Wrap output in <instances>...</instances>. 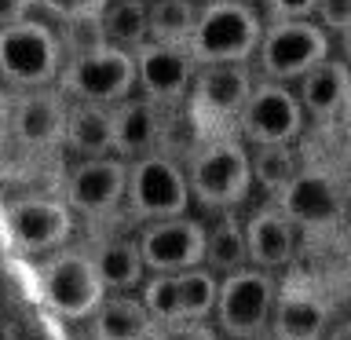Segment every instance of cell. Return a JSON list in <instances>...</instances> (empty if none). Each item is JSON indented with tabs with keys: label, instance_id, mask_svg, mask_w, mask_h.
I'll return each instance as SVG.
<instances>
[{
	"label": "cell",
	"instance_id": "3957f363",
	"mask_svg": "<svg viewBox=\"0 0 351 340\" xmlns=\"http://www.w3.org/2000/svg\"><path fill=\"white\" fill-rule=\"evenodd\" d=\"M333 33H329L322 22L315 19H278L263 26L260 48L252 55V66H256L260 77L267 81H300V77L318 66L322 59H329L333 51Z\"/></svg>",
	"mask_w": 351,
	"mask_h": 340
},
{
	"label": "cell",
	"instance_id": "cb8c5ba5",
	"mask_svg": "<svg viewBox=\"0 0 351 340\" xmlns=\"http://www.w3.org/2000/svg\"><path fill=\"white\" fill-rule=\"evenodd\" d=\"M103 37L114 48L136 51L143 40H150V4L147 0H110L103 8Z\"/></svg>",
	"mask_w": 351,
	"mask_h": 340
},
{
	"label": "cell",
	"instance_id": "2e32d148",
	"mask_svg": "<svg viewBox=\"0 0 351 340\" xmlns=\"http://www.w3.org/2000/svg\"><path fill=\"white\" fill-rule=\"evenodd\" d=\"M274 197H278L282 212L300 227H329L344 212L340 186L333 183V175H326L318 169H300Z\"/></svg>",
	"mask_w": 351,
	"mask_h": 340
},
{
	"label": "cell",
	"instance_id": "9c48e42d",
	"mask_svg": "<svg viewBox=\"0 0 351 340\" xmlns=\"http://www.w3.org/2000/svg\"><path fill=\"white\" fill-rule=\"evenodd\" d=\"M128 212L150 223V219H169L183 216L191 205V183H186V169L172 161L169 154H143V158L128 161Z\"/></svg>",
	"mask_w": 351,
	"mask_h": 340
},
{
	"label": "cell",
	"instance_id": "44dd1931",
	"mask_svg": "<svg viewBox=\"0 0 351 340\" xmlns=\"http://www.w3.org/2000/svg\"><path fill=\"white\" fill-rule=\"evenodd\" d=\"M62 147L73 150L77 158H103V154H114V106L70 99Z\"/></svg>",
	"mask_w": 351,
	"mask_h": 340
},
{
	"label": "cell",
	"instance_id": "f35d334b",
	"mask_svg": "<svg viewBox=\"0 0 351 340\" xmlns=\"http://www.w3.org/2000/svg\"><path fill=\"white\" fill-rule=\"evenodd\" d=\"M147 4H150V0H147Z\"/></svg>",
	"mask_w": 351,
	"mask_h": 340
},
{
	"label": "cell",
	"instance_id": "4dcf8cb0",
	"mask_svg": "<svg viewBox=\"0 0 351 340\" xmlns=\"http://www.w3.org/2000/svg\"><path fill=\"white\" fill-rule=\"evenodd\" d=\"M110 0H37V8H44L48 15L59 22H73V19H99Z\"/></svg>",
	"mask_w": 351,
	"mask_h": 340
},
{
	"label": "cell",
	"instance_id": "f1b7e54d",
	"mask_svg": "<svg viewBox=\"0 0 351 340\" xmlns=\"http://www.w3.org/2000/svg\"><path fill=\"white\" fill-rule=\"evenodd\" d=\"M143 304L154 315V322H176L180 318V278L176 271H150L143 282Z\"/></svg>",
	"mask_w": 351,
	"mask_h": 340
},
{
	"label": "cell",
	"instance_id": "ac0fdd59",
	"mask_svg": "<svg viewBox=\"0 0 351 340\" xmlns=\"http://www.w3.org/2000/svg\"><path fill=\"white\" fill-rule=\"evenodd\" d=\"M351 92V62L340 55V59H322L318 66H311L300 81H296V95L304 103V114L315 121H337L340 110L348 103Z\"/></svg>",
	"mask_w": 351,
	"mask_h": 340
},
{
	"label": "cell",
	"instance_id": "277c9868",
	"mask_svg": "<svg viewBox=\"0 0 351 340\" xmlns=\"http://www.w3.org/2000/svg\"><path fill=\"white\" fill-rule=\"evenodd\" d=\"M62 37L40 19H19L0 26V81L11 88L59 84L62 73Z\"/></svg>",
	"mask_w": 351,
	"mask_h": 340
},
{
	"label": "cell",
	"instance_id": "8d00e7d4",
	"mask_svg": "<svg viewBox=\"0 0 351 340\" xmlns=\"http://www.w3.org/2000/svg\"><path fill=\"white\" fill-rule=\"evenodd\" d=\"M340 128H344L348 132V139H351V92H348V103H344V110H340Z\"/></svg>",
	"mask_w": 351,
	"mask_h": 340
},
{
	"label": "cell",
	"instance_id": "4316f807",
	"mask_svg": "<svg viewBox=\"0 0 351 340\" xmlns=\"http://www.w3.org/2000/svg\"><path fill=\"white\" fill-rule=\"evenodd\" d=\"M180 278V318H197L205 322L208 315H216L219 300V274L205 263H194L186 271H176Z\"/></svg>",
	"mask_w": 351,
	"mask_h": 340
},
{
	"label": "cell",
	"instance_id": "9a60e30c",
	"mask_svg": "<svg viewBox=\"0 0 351 340\" xmlns=\"http://www.w3.org/2000/svg\"><path fill=\"white\" fill-rule=\"evenodd\" d=\"M205 223L194 216H169L150 219L139 230V252L147 271H186L194 263H205Z\"/></svg>",
	"mask_w": 351,
	"mask_h": 340
},
{
	"label": "cell",
	"instance_id": "d6a6232c",
	"mask_svg": "<svg viewBox=\"0 0 351 340\" xmlns=\"http://www.w3.org/2000/svg\"><path fill=\"white\" fill-rule=\"evenodd\" d=\"M315 4L318 0H263L267 22L278 19H315Z\"/></svg>",
	"mask_w": 351,
	"mask_h": 340
},
{
	"label": "cell",
	"instance_id": "7c38bea8",
	"mask_svg": "<svg viewBox=\"0 0 351 340\" xmlns=\"http://www.w3.org/2000/svg\"><path fill=\"white\" fill-rule=\"evenodd\" d=\"M70 99L62 88H19L11 95V139L26 150H51L66 136Z\"/></svg>",
	"mask_w": 351,
	"mask_h": 340
},
{
	"label": "cell",
	"instance_id": "d6986e66",
	"mask_svg": "<svg viewBox=\"0 0 351 340\" xmlns=\"http://www.w3.org/2000/svg\"><path fill=\"white\" fill-rule=\"evenodd\" d=\"M158 103L147 95H128L114 106V154L125 161L154 154L161 143V114Z\"/></svg>",
	"mask_w": 351,
	"mask_h": 340
},
{
	"label": "cell",
	"instance_id": "1f68e13d",
	"mask_svg": "<svg viewBox=\"0 0 351 340\" xmlns=\"http://www.w3.org/2000/svg\"><path fill=\"white\" fill-rule=\"evenodd\" d=\"M315 22H322V26L337 37L340 29L351 26V0H318L315 4Z\"/></svg>",
	"mask_w": 351,
	"mask_h": 340
},
{
	"label": "cell",
	"instance_id": "d4e9b609",
	"mask_svg": "<svg viewBox=\"0 0 351 340\" xmlns=\"http://www.w3.org/2000/svg\"><path fill=\"white\" fill-rule=\"evenodd\" d=\"M205 267H213L219 278L230 271L249 267V241H245V223L234 216H219L205 234Z\"/></svg>",
	"mask_w": 351,
	"mask_h": 340
},
{
	"label": "cell",
	"instance_id": "7402d4cb",
	"mask_svg": "<svg viewBox=\"0 0 351 340\" xmlns=\"http://www.w3.org/2000/svg\"><path fill=\"white\" fill-rule=\"evenodd\" d=\"M158 326L154 315L147 311L143 296L128 293H110L103 296L99 311L92 315V329H95V340H147L150 329Z\"/></svg>",
	"mask_w": 351,
	"mask_h": 340
},
{
	"label": "cell",
	"instance_id": "ba28073f",
	"mask_svg": "<svg viewBox=\"0 0 351 340\" xmlns=\"http://www.w3.org/2000/svg\"><path fill=\"white\" fill-rule=\"evenodd\" d=\"M274 300H278V282L263 267H241L219 278L216 300V326L234 340H256L267 333Z\"/></svg>",
	"mask_w": 351,
	"mask_h": 340
},
{
	"label": "cell",
	"instance_id": "74e56055",
	"mask_svg": "<svg viewBox=\"0 0 351 340\" xmlns=\"http://www.w3.org/2000/svg\"><path fill=\"white\" fill-rule=\"evenodd\" d=\"M337 37H340V55H344V59L351 62V26H348V29H340Z\"/></svg>",
	"mask_w": 351,
	"mask_h": 340
},
{
	"label": "cell",
	"instance_id": "6da1fadb",
	"mask_svg": "<svg viewBox=\"0 0 351 340\" xmlns=\"http://www.w3.org/2000/svg\"><path fill=\"white\" fill-rule=\"evenodd\" d=\"M186 183L191 202L213 212H227L249 197L252 186V161L245 139L234 136H205L186 161Z\"/></svg>",
	"mask_w": 351,
	"mask_h": 340
},
{
	"label": "cell",
	"instance_id": "e575fe53",
	"mask_svg": "<svg viewBox=\"0 0 351 340\" xmlns=\"http://www.w3.org/2000/svg\"><path fill=\"white\" fill-rule=\"evenodd\" d=\"M11 139V95L0 92V150L8 147Z\"/></svg>",
	"mask_w": 351,
	"mask_h": 340
},
{
	"label": "cell",
	"instance_id": "484cf974",
	"mask_svg": "<svg viewBox=\"0 0 351 340\" xmlns=\"http://www.w3.org/2000/svg\"><path fill=\"white\" fill-rule=\"evenodd\" d=\"M197 11H202L197 0H150V40L186 48L197 26Z\"/></svg>",
	"mask_w": 351,
	"mask_h": 340
},
{
	"label": "cell",
	"instance_id": "8992f818",
	"mask_svg": "<svg viewBox=\"0 0 351 340\" xmlns=\"http://www.w3.org/2000/svg\"><path fill=\"white\" fill-rule=\"evenodd\" d=\"M252 70L249 62H205L197 66L191 95H186V106H191V117L197 132L205 136H230V128H238L241 106L249 103L252 95Z\"/></svg>",
	"mask_w": 351,
	"mask_h": 340
},
{
	"label": "cell",
	"instance_id": "5b68a950",
	"mask_svg": "<svg viewBox=\"0 0 351 340\" xmlns=\"http://www.w3.org/2000/svg\"><path fill=\"white\" fill-rule=\"evenodd\" d=\"M37 289L48 304L66 322H81L99 311L106 296V285L99 278L95 256L84 249H59L37 267Z\"/></svg>",
	"mask_w": 351,
	"mask_h": 340
},
{
	"label": "cell",
	"instance_id": "4fadbf2b",
	"mask_svg": "<svg viewBox=\"0 0 351 340\" xmlns=\"http://www.w3.org/2000/svg\"><path fill=\"white\" fill-rule=\"evenodd\" d=\"M136 88L158 106H180L191 95L197 62L180 44H158L143 40L136 51Z\"/></svg>",
	"mask_w": 351,
	"mask_h": 340
},
{
	"label": "cell",
	"instance_id": "836d02e7",
	"mask_svg": "<svg viewBox=\"0 0 351 340\" xmlns=\"http://www.w3.org/2000/svg\"><path fill=\"white\" fill-rule=\"evenodd\" d=\"M29 8H37V0H0V26L29 19Z\"/></svg>",
	"mask_w": 351,
	"mask_h": 340
},
{
	"label": "cell",
	"instance_id": "83f0119b",
	"mask_svg": "<svg viewBox=\"0 0 351 340\" xmlns=\"http://www.w3.org/2000/svg\"><path fill=\"white\" fill-rule=\"evenodd\" d=\"M252 161V180L263 183V191L278 194L285 183L300 172V158H296L293 143H267V147H252L249 150Z\"/></svg>",
	"mask_w": 351,
	"mask_h": 340
},
{
	"label": "cell",
	"instance_id": "f546056e",
	"mask_svg": "<svg viewBox=\"0 0 351 340\" xmlns=\"http://www.w3.org/2000/svg\"><path fill=\"white\" fill-rule=\"evenodd\" d=\"M147 340H216V329L197 318H176V322H158Z\"/></svg>",
	"mask_w": 351,
	"mask_h": 340
},
{
	"label": "cell",
	"instance_id": "5bb4252c",
	"mask_svg": "<svg viewBox=\"0 0 351 340\" xmlns=\"http://www.w3.org/2000/svg\"><path fill=\"white\" fill-rule=\"evenodd\" d=\"M128 194V161L121 154L81 158L66 175V205L81 216H106Z\"/></svg>",
	"mask_w": 351,
	"mask_h": 340
},
{
	"label": "cell",
	"instance_id": "ffe728a7",
	"mask_svg": "<svg viewBox=\"0 0 351 340\" xmlns=\"http://www.w3.org/2000/svg\"><path fill=\"white\" fill-rule=\"evenodd\" d=\"M329 307L322 296H315L307 285H285L278 289L271 315L274 340H322Z\"/></svg>",
	"mask_w": 351,
	"mask_h": 340
},
{
	"label": "cell",
	"instance_id": "603a6c76",
	"mask_svg": "<svg viewBox=\"0 0 351 340\" xmlns=\"http://www.w3.org/2000/svg\"><path fill=\"white\" fill-rule=\"evenodd\" d=\"M92 256H95V267H99V278H103L106 293H132L136 285H143L147 263H143L139 241L110 238L92 252Z\"/></svg>",
	"mask_w": 351,
	"mask_h": 340
},
{
	"label": "cell",
	"instance_id": "d590c367",
	"mask_svg": "<svg viewBox=\"0 0 351 340\" xmlns=\"http://www.w3.org/2000/svg\"><path fill=\"white\" fill-rule=\"evenodd\" d=\"M322 340H351V322H344V326H337V329H329V333H326Z\"/></svg>",
	"mask_w": 351,
	"mask_h": 340
},
{
	"label": "cell",
	"instance_id": "e0dca14e",
	"mask_svg": "<svg viewBox=\"0 0 351 340\" xmlns=\"http://www.w3.org/2000/svg\"><path fill=\"white\" fill-rule=\"evenodd\" d=\"M245 241H249V263L263 271H278L296 252V223L278 205L256 208L245 219Z\"/></svg>",
	"mask_w": 351,
	"mask_h": 340
},
{
	"label": "cell",
	"instance_id": "30bf717a",
	"mask_svg": "<svg viewBox=\"0 0 351 340\" xmlns=\"http://www.w3.org/2000/svg\"><path fill=\"white\" fill-rule=\"evenodd\" d=\"M304 103L285 81H267L260 77L252 84L249 103L241 106L238 136L249 147H267V143H296L304 132Z\"/></svg>",
	"mask_w": 351,
	"mask_h": 340
},
{
	"label": "cell",
	"instance_id": "7a4b0ae2",
	"mask_svg": "<svg viewBox=\"0 0 351 340\" xmlns=\"http://www.w3.org/2000/svg\"><path fill=\"white\" fill-rule=\"evenodd\" d=\"M263 37V19L249 0H205L186 51L205 62H252Z\"/></svg>",
	"mask_w": 351,
	"mask_h": 340
},
{
	"label": "cell",
	"instance_id": "52a82bcc",
	"mask_svg": "<svg viewBox=\"0 0 351 340\" xmlns=\"http://www.w3.org/2000/svg\"><path fill=\"white\" fill-rule=\"evenodd\" d=\"M59 88L66 92V99L117 106L121 99L136 92V55L128 48H114V44L77 51L62 62Z\"/></svg>",
	"mask_w": 351,
	"mask_h": 340
},
{
	"label": "cell",
	"instance_id": "8fae6325",
	"mask_svg": "<svg viewBox=\"0 0 351 340\" xmlns=\"http://www.w3.org/2000/svg\"><path fill=\"white\" fill-rule=\"evenodd\" d=\"M4 230L11 245L26 256L55 252L66 245L73 230V208L66 202H51V197H19V202L4 205Z\"/></svg>",
	"mask_w": 351,
	"mask_h": 340
}]
</instances>
